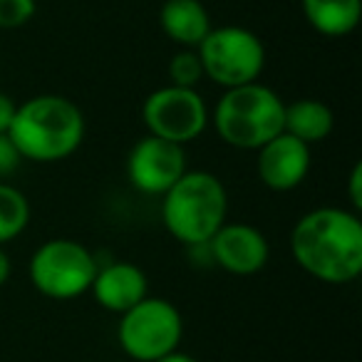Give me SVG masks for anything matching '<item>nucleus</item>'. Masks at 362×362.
Masks as SVG:
<instances>
[{
	"instance_id": "7",
	"label": "nucleus",
	"mask_w": 362,
	"mask_h": 362,
	"mask_svg": "<svg viewBox=\"0 0 362 362\" xmlns=\"http://www.w3.org/2000/svg\"><path fill=\"white\" fill-rule=\"evenodd\" d=\"M95 256L72 238H52L30 258V281L45 298L72 300L92 288Z\"/></svg>"
},
{
	"instance_id": "8",
	"label": "nucleus",
	"mask_w": 362,
	"mask_h": 362,
	"mask_svg": "<svg viewBox=\"0 0 362 362\" xmlns=\"http://www.w3.org/2000/svg\"><path fill=\"white\" fill-rule=\"evenodd\" d=\"M141 117L151 136L187 144L194 141L209 124V110L204 97L189 87H161L151 92L141 107Z\"/></svg>"
},
{
	"instance_id": "11",
	"label": "nucleus",
	"mask_w": 362,
	"mask_h": 362,
	"mask_svg": "<svg viewBox=\"0 0 362 362\" xmlns=\"http://www.w3.org/2000/svg\"><path fill=\"white\" fill-rule=\"evenodd\" d=\"M308 171H310V146L286 132L258 149V176L273 192H291L300 187Z\"/></svg>"
},
{
	"instance_id": "13",
	"label": "nucleus",
	"mask_w": 362,
	"mask_h": 362,
	"mask_svg": "<svg viewBox=\"0 0 362 362\" xmlns=\"http://www.w3.org/2000/svg\"><path fill=\"white\" fill-rule=\"evenodd\" d=\"M159 25L166 37L184 47H199L211 30L209 11L202 0H166L159 13Z\"/></svg>"
},
{
	"instance_id": "4",
	"label": "nucleus",
	"mask_w": 362,
	"mask_h": 362,
	"mask_svg": "<svg viewBox=\"0 0 362 362\" xmlns=\"http://www.w3.org/2000/svg\"><path fill=\"white\" fill-rule=\"evenodd\" d=\"M286 105L261 82L231 87L214 110V127L228 146L261 149L283 132Z\"/></svg>"
},
{
	"instance_id": "15",
	"label": "nucleus",
	"mask_w": 362,
	"mask_h": 362,
	"mask_svg": "<svg viewBox=\"0 0 362 362\" xmlns=\"http://www.w3.org/2000/svg\"><path fill=\"white\" fill-rule=\"evenodd\" d=\"M332 112L325 102L320 100H296L286 105V119H283V132L296 139L305 141L308 146L313 141H322L332 132Z\"/></svg>"
},
{
	"instance_id": "3",
	"label": "nucleus",
	"mask_w": 362,
	"mask_h": 362,
	"mask_svg": "<svg viewBox=\"0 0 362 362\" xmlns=\"http://www.w3.org/2000/svg\"><path fill=\"white\" fill-rule=\"evenodd\" d=\"M226 189L209 171H187L164 194L161 204L166 231L187 246H206L226 223Z\"/></svg>"
},
{
	"instance_id": "9",
	"label": "nucleus",
	"mask_w": 362,
	"mask_h": 362,
	"mask_svg": "<svg viewBox=\"0 0 362 362\" xmlns=\"http://www.w3.org/2000/svg\"><path fill=\"white\" fill-rule=\"evenodd\" d=\"M127 174L132 187L149 197H164L187 174L184 146L146 134L132 146L127 156Z\"/></svg>"
},
{
	"instance_id": "18",
	"label": "nucleus",
	"mask_w": 362,
	"mask_h": 362,
	"mask_svg": "<svg viewBox=\"0 0 362 362\" xmlns=\"http://www.w3.org/2000/svg\"><path fill=\"white\" fill-rule=\"evenodd\" d=\"M35 16V0H0V28L18 30Z\"/></svg>"
},
{
	"instance_id": "1",
	"label": "nucleus",
	"mask_w": 362,
	"mask_h": 362,
	"mask_svg": "<svg viewBox=\"0 0 362 362\" xmlns=\"http://www.w3.org/2000/svg\"><path fill=\"white\" fill-rule=\"evenodd\" d=\"M291 251L308 276L332 286L350 283L362 271V223L345 209H315L293 226Z\"/></svg>"
},
{
	"instance_id": "21",
	"label": "nucleus",
	"mask_w": 362,
	"mask_h": 362,
	"mask_svg": "<svg viewBox=\"0 0 362 362\" xmlns=\"http://www.w3.org/2000/svg\"><path fill=\"white\" fill-rule=\"evenodd\" d=\"M16 110H18L16 102L0 92V134H8V129L13 124V117H16Z\"/></svg>"
},
{
	"instance_id": "14",
	"label": "nucleus",
	"mask_w": 362,
	"mask_h": 362,
	"mask_svg": "<svg viewBox=\"0 0 362 362\" xmlns=\"http://www.w3.org/2000/svg\"><path fill=\"white\" fill-rule=\"evenodd\" d=\"M303 13L320 35L342 37L360 25L362 0H303Z\"/></svg>"
},
{
	"instance_id": "16",
	"label": "nucleus",
	"mask_w": 362,
	"mask_h": 362,
	"mask_svg": "<svg viewBox=\"0 0 362 362\" xmlns=\"http://www.w3.org/2000/svg\"><path fill=\"white\" fill-rule=\"evenodd\" d=\"M30 223V202L21 189L0 184V246L18 238Z\"/></svg>"
},
{
	"instance_id": "2",
	"label": "nucleus",
	"mask_w": 362,
	"mask_h": 362,
	"mask_svg": "<svg viewBox=\"0 0 362 362\" xmlns=\"http://www.w3.org/2000/svg\"><path fill=\"white\" fill-rule=\"evenodd\" d=\"M8 136L23 159L60 161L75 154L85 139V117L67 97L37 95L18 105Z\"/></svg>"
},
{
	"instance_id": "17",
	"label": "nucleus",
	"mask_w": 362,
	"mask_h": 362,
	"mask_svg": "<svg viewBox=\"0 0 362 362\" xmlns=\"http://www.w3.org/2000/svg\"><path fill=\"white\" fill-rule=\"evenodd\" d=\"M169 80H171V85H176V87L197 90V85L204 80V67L197 52H192V50L176 52L169 62Z\"/></svg>"
},
{
	"instance_id": "12",
	"label": "nucleus",
	"mask_w": 362,
	"mask_h": 362,
	"mask_svg": "<svg viewBox=\"0 0 362 362\" xmlns=\"http://www.w3.org/2000/svg\"><path fill=\"white\" fill-rule=\"evenodd\" d=\"M90 291L105 310L122 315L129 308H134L136 303L144 300L149 283H146V273L139 266L117 261L105 268H97Z\"/></svg>"
},
{
	"instance_id": "22",
	"label": "nucleus",
	"mask_w": 362,
	"mask_h": 362,
	"mask_svg": "<svg viewBox=\"0 0 362 362\" xmlns=\"http://www.w3.org/2000/svg\"><path fill=\"white\" fill-rule=\"evenodd\" d=\"M11 271H13L11 256L6 253V248L0 246V286H6V283H8V278H11Z\"/></svg>"
},
{
	"instance_id": "20",
	"label": "nucleus",
	"mask_w": 362,
	"mask_h": 362,
	"mask_svg": "<svg viewBox=\"0 0 362 362\" xmlns=\"http://www.w3.org/2000/svg\"><path fill=\"white\" fill-rule=\"evenodd\" d=\"M347 197L350 204L355 206V211L362 209V164H355L350 171V179H347Z\"/></svg>"
},
{
	"instance_id": "5",
	"label": "nucleus",
	"mask_w": 362,
	"mask_h": 362,
	"mask_svg": "<svg viewBox=\"0 0 362 362\" xmlns=\"http://www.w3.org/2000/svg\"><path fill=\"white\" fill-rule=\"evenodd\" d=\"M197 55L202 60L204 77L223 90L251 85L266 67V47L261 37L238 25L211 28Z\"/></svg>"
},
{
	"instance_id": "10",
	"label": "nucleus",
	"mask_w": 362,
	"mask_h": 362,
	"mask_svg": "<svg viewBox=\"0 0 362 362\" xmlns=\"http://www.w3.org/2000/svg\"><path fill=\"white\" fill-rule=\"evenodd\" d=\"M211 256L223 271L233 276H253L268 263V238L248 223H223L206 243Z\"/></svg>"
},
{
	"instance_id": "23",
	"label": "nucleus",
	"mask_w": 362,
	"mask_h": 362,
	"mask_svg": "<svg viewBox=\"0 0 362 362\" xmlns=\"http://www.w3.org/2000/svg\"><path fill=\"white\" fill-rule=\"evenodd\" d=\"M154 362H199V360H197V357L189 355V352H179V350H174V352H169V355L159 357V360H154Z\"/></svg>"
},
{
	"instance_id": "19",
	"label": "nucleus",
	"mask_w": 362,
	"mask_h": 362,
	"mask_svg": "<svg viewBox=\"0 0 362 362\" xmlns=\"http://www.w3.org/2000/svg\"><path fill=\"white\" fill-rule=\"evenodd\" d=\"M23 161L18 146L13 144V139L8 134H0V176H11L18 169V164Z\"/></svg>"
},
{
	"instance_id": "6",
	"label": "nucleus",
	"mask_w": 362,
	"mask_h": 362,
	"mask_svg": "<svg viewBox=\"0 0 362 362\" xmlns=\"http://www.w3.org/2000/svg\"><path fill=\"white\" fill-rule=\"evenodd\" d=\"M181 335H184V320L174 303L149 296L122 313L117 330L122 350L136 362H154L174 352Z\"/></svg>"
}]
</instances>
